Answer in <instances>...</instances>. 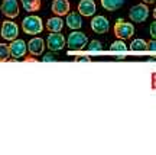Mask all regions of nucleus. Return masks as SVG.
Listing matches in <instances>:
<instances>
[{
	"label": "nucleus",
	"mask_w": 156,
	"mask_h": 155,
	"mask_svg": "<svg viewBox=\"0 0 156 155\" xmlns=\"http://www.w3.org/2000/svg\"><path fill=\"white\" fill-rule=\"evenodd\" d=\"M42 61H44V62L55 61V55H54V54H46V55H44V58H42Z\"/></svg>",
	"instance_id": "22"
},
{
	"label": "nucleus",
	"mask_w": 156,
	"mask_h": 155,
	"mask_svg": "<svg viewBox=\"0 0 156 155\" xmlns=\"http://www.w3.org/2000/svg\"><path fill=\"white\" fill-rule=\"evenodd\" d=\"M46 45H48L49 51L58 52L65 46V38L61 32H51L46 38Z\"/></svg>",
	"instance_id": "5"
},
{
	"label": "nucleus",
	"mask_w": 156,
	"mask_h": 155,
	"mask_svg": "<svg viewBox=\"0 0 156 155\" xmlns=\"http://www.w3.org/2000/svg\"><path fill=\"white\" fill-rule=\"evenodd\" d=\"M26 50H28V46H26L25 41H22V39H13V41H10L9 51H10V57H13L15 60H19V58L25 57Z\"/></svg>",
	"instance_id": "7"
},
{
	"label": "nucleus",
	"mask_w": 156,
	"mask_h": 155,
	"mask_svg": "<svg viewBox=\"0 0 156 155\" xmlns=\"http://www.w3.org/2000/svg\"><path fill=\"white\" fill-rule=\"evenodd\" d=\"M45 50V42L42 38H32L28 44V51L30 52V55L38 57L42 55V52Z\"/></svg>",
	"instance_id": "11"
},
{
	"label": "nucleus",
	"mask_w": 156,
	"mask_h": 155,
	"mask_svg": "<svg viewBox=\"0 0 156 155\" xmlns=\"http://www.w3.org/2000/svg\"><path fill=\"white\" fill-rule=\"evenodd\" d=\"M22 28L28 35H38L44 31V22L39 16H26L22 22Z\"/></svg>",
	"instance_id": "1"
},
{
	"label": "nucleus",
	"mask_w": 156,
	"mask_h": 155,
	"mask_svg": "<svg viewBox=\"0 0 156 155\" xmlns=\"http://www.w3.org/2000/svg\"><path fill=\"white\" fill-rule=\"evenodd\" d=\"M110 52H112V54H116V55H126L127 46L123 42V39H117V41H114V42L110 45Z\"/></svg>",
	"instance_id": "15"
},
{
	"label": "nucleus",
	"mask_w": 156,
	"mask_h": 155,
	"mask_svg": "<svg viewBox=\"0 0 156 155\" xmlns=\"http://www.w3.org/2000/svg\"><path fill=\"white\" fill-rule=\"evenodd\" d=\"M62 28H64V20L61 16H54L46 22V29L49 32H61Z\"/></svg>",
	"instance_id": "14"
},
{
	"label": "nucleus",
	"mask_w": 156,
	"mask_h": 155,
	"mask_svg": "<svg viewBox=\"0 0 156 155\" xmlns=\"http://www.w3.org/2000/svg\"><path fill=\"white\" fill-rule=\"evenodd\" d=\"M110 28V22L108 19L104 16H94L93 20H91V29L94 31L95 33H106Z\"/></svg>",
	"instance_id": "9"
},
{
	"label": "nucleus",
	"mask_w": 156,
	"mask_h": 155,
	"mask_svg": "<svg viewBox=\"0 0 156 155\" xmlns=\"http://www.w3.org/2000/svg\"><path fill=\"white\" fill-rule=\"evenodd\" d=\"M155 51H156V44H155V39H152L151 42H147L146 52H149L151 55H155Z\"/></svg>",
	"instance_id": "21"
},
{
	"label": "nucleus",
	"mask_w": 156,
	"mask_h": 155,
	"mask_svg": "<svg viewBox=\"0 0 156 155\" xmlns=\"http://www.w3.org/2000/svg\"><path fill=\"white\" fill-rule=\"evenodd\" d=\"M10 57V51H9V45L0 44V62H5L9 60Z\"/></svg>",
	"instance_id": "20"
},
{
	"label": "nucleus",
	"mask_w": 156,
	"mask_h": 155,
	"mask_svg": "<svg viewBox=\"0 0 156 155\" xmlns=\"http://www.w3.org/2000/svg\"><path fill=\"white\" fill-rule=\"evenodd\" d=\"M145 3H147V5H152V3H155V0H143Z\"/></svg>",
	"instance_id": "24"
},
{
	"label": "nucleus",
	"mask_w": 156,
	"mask_h": 155,
	"mask_svg": "<svg viewBox=\"0 0 156 155\" xmlns=\"http://www.w3.org/2000/svg\"><path fill=\"white\" fill-rule=\"evenodd\" d=\"M67 25L68 28L74 29V31H77V29L81 28V25H83V19H81V15L77 13V12H68L67 13Z\"/></svg>",
	"instance_id": "13"
},
{
	"label": "nucleus",
	"mask_w": 156,
	"mask_h": 155,
	"mask_svg": "<svg viewBox=\"0 0 156 155\" xmlns=\"http://www.w3.org/2000/svg\"><path fill=\"white\" fill-rule=\"evenodd\" d=\"M87 51H88V54H100L101 51H103V44H101L100 41H91L90 44H87Z\"/></svg>",
	"instance_id": "19"
},
{
	"label": "nucleus",
	"mask_w": 156,
	"mask_h": 155,
	"mask_svg": "<svg viewBox=\"0 0 156 155\" xmlns=\"http://www.w3.org/2000/svg\"><path fill=\"white\" fill-rule=\"evenodd\" d=\"M103 7L108 12H114L124 5V0H101Z\"/></svg>",
	"instance_id": "17"
},
{
	"label": "nucleus",
	"mask_w": 156,
	"mask_h": 155,
	"mask_svg": "<svg viewBox=\"0 0 156 155\" xmlns=\"http://www.w3.org/2000/svg\"><path fill=\"white\" fill-rule=\"evenodd\" d=\"M78 13L81 16H94L95 15V2L94 0H81L78 3Z\"/></svg>",
	"instance_id": "10"
},
{
	"label": "nucleus",
	"mask_w": 156,
	"mask_h": 155,
	"mask_svg": "<svg viewBox=\"0 0 156 155\" xmlns=\"http://www.w3.org/2000/svg\"><path fill=\"white\" fill-rule=\"evenodd\" d=\"M114 35L119 39H130L134 35V26L124 19H119L114 25Z\"/></svg>",
	"instance_id": "3"
},
{
	"label": "nucleus",
	"mask_w": 156,
	"mask_h": 155,
	"mask_svg": "<svg viewBox=\"0 0 156 155\" xmlns=\"http://www.w3.org/2000/svg\"><path fill=\"white\" fill-rule=\"evenodd\" d=\"M129 16L136 23L145 22L146 19H147V16H149V7L146 5H142V3L140 5H134L130 9V12H129Z\"/></svg>",
	"instance_id": "4"
},
{
	"label": "nucleus",
	"mask_w": 156,
	"mask_h": 155,
	"mask_svg": "<svg viewBox=\"0 0 156 155\" xmlns=\"http://www.w3.org/2000/svg\"><path fill=\"white\" fill-rule=\"evenodd\" d=\"M87 44H88L87 35L83 32H78V31L71 32L67 39V45L71 51H81L87 46Z\"/></svg>",
	"instance_id": "2"
},
{
	"label": "nucleus",
	"mask_w": 156,
	"mask_h": 155,
	"mask_svg": "<svg viewBox=\"0 0 156 155\" xmlns=\"http://www.w3.org/2000/svg\"><path fill=\"white\" fill-rule=\"evenodd\" d=\"M23 5V9L26 12H36L41 9V0H20Z\"/></svg>",
	"instance_id": "18"
},
{
	"label": "nucleus",
	"mask_w": 156,
	"mask_h": 155,
	"mask_svg": "<svg viewBox=\"0 0 156 155\" xmlns=\"http://www.w3.org/2000/svg\"><path fill=\"white\" fill-rule=\"evenodd\" d=\"M51 9L56 16H65L69 12V2L68 0H54Z\"/></svg>",
	"instance_id": "12"
},
{
	"label": "nucleus",
	"mask_w": 156,
	"mask_h": 155,
	"mask_svg": "<svg viewBox=\"0 0 156 155\" xmlns=\"http://www.w3.org/2000/svg\"><path fill=\"white\" fill-rule=\"evenodd\" d=\"M0 33H2V38L3 39L13 41V39H16L17 35H19V28H17V25L15 22L6 20V22H3L2 28H0Z\"/></svg>",
	"instance_id": "6"
},
{
	"label": "nucleus",
	"mask_w": 156,
	"mask_h": 155,
	"mask_svg": "<svg viewBox=\"0 0 156 155\" xmlns=\"http://www.w3.org/2000/svg\"><path fill=\"white\" fill-rule=\"evenodd\" d=\"M2 13L9 19H13L19 15V5L17 0H3L2 3Z\"/></svg>",
	"instance_id": "8"
},
{
	"label": "nucleus",
	"mask_w": 156,
	"mask_h": 155,
	"mask_svg": "<svg viewBox=\"0 0 156 155\" xmlns=\"http://www.w3.org/2000/svg\"><path fill=\"white\" fill-rule=\"evenodd\" d=\"M151 35H152V38L155 39V36H156V23L155 22L151 25Z\"/></svg>",
	"instance_id": "23"
},
{
	"label": "nucleus",
	"mask_w": 156,
	"mask_h": 155,
	"mask_svg": "<svg viewBox=\"0 0 156 155\" xmlns=\"http://www.w3.org/2000/svg\"><path fill=\"white\" fill-rule=\"evenodd\" d=\"M146 46H147V42L145 39H133V42L130 44V51L134 54H142V52H146Z\"/></svg>",
	"instance_id": "16"
}]
</instances>
